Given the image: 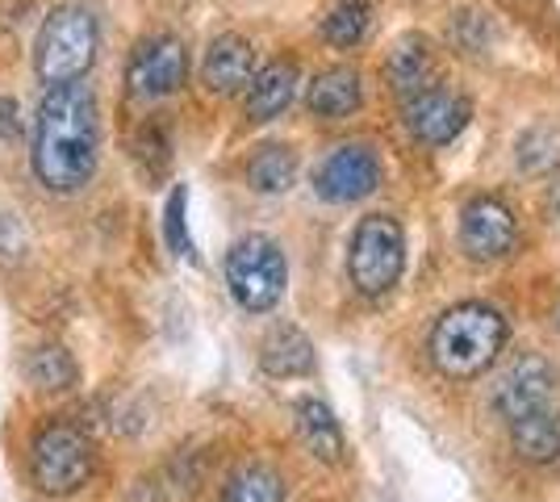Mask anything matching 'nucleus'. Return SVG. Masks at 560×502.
<instances>
[{
	"label": "nucleus",
	"instance_id": "3",
	"mask_svg": "<svg viewBox=\"0 0 560 502\" xmlns=\"http://www.w3.org/2000/svg\"><path fill=\"white\" fill-rule=\"evenodd\" d=\"M96 47H101V30L96 17L84 4H59L50 9L38 43H34V75L38 84H71L96 63Z\"/></svg>",
	"mask_w": 560,
	"mask_h": 502
},
{
	"label": "nucleus",
	"instance_id": "11",
	"mask_svg": "<svg viewBox=\"0 0 560 502\" xmlns=\"http://www.w3.org/2000/svg\"><path fill=\"white\" fill-rule=\"evenodd\" d=\"M552 394H557V369L539 357H518L502 373V382L493 385V410L511 423V419L527 415V410L548 407Z\"/></svg>",
	"mask_w": 560,
	"mask_h": 502
},
{
	"label": "nucleus",
	"instance_id": "16",
	"mask_svg": "<svg viewBox=\"0 0 560 502\" xmlns=\"http://www.w3.org/2000/svg\"><path fill=\"white\" fill-rule=\"evenodd\" d=\"M511 444L514 453L532 465H548L560 456V410L548 402V407H536L527 415L511 419Z\"/></svg>",
	"mask_w": 560,
	"mask_h": 502
},
{
	"label": "nucleus",
	"instance_id": "1",
	"mask_svg": "<svg viewBox=\"0 0 560 502\" xmlns=\"http://www.w3.org/2000/svg\"><path fill=\"white\" fill-rule=\"evenodd\" d=\"M101 160V109L93 89L80 80L47 89L34 118V151L30 167L47 192H80Z\"/></svg>",
	"mask_w": 560,
	"mask_h": 502
},
{
	"label": "nucleus",
	"instance_id": "24",
	"mask_svg": "<svg viewBox=\"0 0 560 502\" xmlns=\"http://www.w3.org/2000/svg\"><path fill=\"white\" fill-rule=\"evenodd\" d=\"M164 240H167V252H176L180 260H197V252H192V235H188V189L185 185H176L172 197H167Z\"/></svg>",
	"mask_w": 560,
	"mask_h": 502
},
{
	"label": "nucleus",
	"instance_id": "8",
	"mask_svg": "<svg viewBox=\"0 0 560 502\" xmlns=\"http://www.w3.org/2000/svg\"><path fill=\"white\" fill-rule=\"evenodd\" d=\"M188 80V50L176 34L142 38L126 63V89L139 101H164Z\"/></svg>",
	"mask_w": 560,
	"mask_h": 502
},
{
	"label": "nucleus",
	"instance_id": "23",
	"mask_svg": "<svg viewBox=\"0 0 560 502\" xmlns=\"http://www.w3.org/2000/svg\"><path fill=\"white\" fill-rule=\"evenodd\" d=\"M222 502H284V478L268 465H243L226 481Z\"/></svg>",
	"mask_w": 560,
	"mask_h": 502
},
{
	"label": "nucleus",
	"instance_id": "4",
	"mask_svg": "<svg viewBox=\"0 0 560 502\" xmlns=\"http://www.w3.org/2000/svg\"><path fill=\"white\" fill-rule=\"evenodd\" d=\"M93 469V440L71 419H50L30 444V478L47 499H68L75 490H84Z\"/></svg>",
	"mask_w": 560,
	"mask_h": 502
},
{
	"label": "nucleus",
	"instance_id": "6",
	"mask_svg": "<svg viewBox=\"0 0 560 502\" xmlns=\"http://www.w3.org/2000/svg\"><path fill=\"white\" fill-rule=\"evenodd\" d=\"M226 285L231 297L252 314L277 311L289 285V260L277 240L268 235H247L226 252Z\"/></svg>",
	"mask_w": 560,
	"mask_h": 502
},
{
	"label": "nucleus",
	"instance_id": "19",
	"mask_svg": "<svg viewBox=\"0 0 560 502\" xmlns=\"http://www.w3.org/2000/svg\"><path fill=\"white\" fill-rule=\"evenodd\" d=\"M293 180H298V151L293 147L264 143L252 151V160H247V185L256 192L277 197V192L293 189Z\"/></svg>",
	"mask_w": 560,
	"mask_h": 502
},
{
	"label": "nucleus",
	"instance_id": "21",
	"mask_svg": "<svg viewBox=\"0 0 560 502\" xmlns=\"http://www.w3.org/2000/svg\"><path fill=\"white\" fill-rule=\"evenodd\" d=\"M130 155H135V164H139V172L151 185L164 180V172L172 167V126L164 118H147L139 126V135H135Z\"/></svg>",
	"mask_w": 560,
	"mask_h": 502
},
{
	"label": "nucleus",
	"instance_id": "17",
	"mask_svg": "<svg viewBox=\"0 0 560 502\" xmlns=\"http://www.w3.org/2000/svg\"><path fill=\"white\" fill-rule=\"evenodd\" d=\"M314 360V343L298 327H272L259 343V369L268 377H310Z\"/></svg>",
	"mask_w": 560,
	"mask_h": 502
},
{
	"label": "nucleus",
	"instance_id": "10",
	"mask_svg": "<svg viewBox=\"0 0 560 502\" xmlns=\"http://www.w3.org/2000/svg\"><path fill=\"white\" fill-rule=\"evenodd\" d=\"M518 243V218L502 197H468L460 210V247L468 260H502Z\"/></svg>",
	"mask_w": 560,
	"mask_h": 502
},
{
	"label": "nucleus",
	"instance_id": "5",
	"mask_svg": "<svg viewBox=\"0 0 560 502\" xmlns=\"http://www.w3.org/2000/svg\"><path fill=\"white\" fill-rule=\"evenodd\" d=\"M406 268V231L394 214H369L355 222L348 247V277L360 297H385L394 293Z\"/></svg>",
	"mask_w": 560,
	"mask_h": 502
},
{
	"label": "nucleus",
	"instance_id": "12",
	"mask_svg": "<svg viewBox=\"0 0 560 502\" xmlns=\"http://www.w3.org/2000/svg\"><path fill=\"white\" fill-rule=\"evenodd\" d=\"M256 75V47L243 34H218L201 59V80L218 96L243 93Z\"/></svg>",
	"mask_w": 560,
	"mask_h": 502
},
{
	"label": "nucleus",
	"instance_id": "13",
	"mask_svg": "<svg viewBox=\"0 0 560 502\" xmlns=\"http://www.w3.org/2000/svg\"><path fill=\"white\" fill-rule=\"evenodd\" d=\"M298 84H302V75H298V63L293 59H277V63H268L264 72L252 75V84L243 89V114L247 121H272L280 118L289 105H293V96H298Z\"/></svg>",
	"mask_w": 560,
	"mask_h": 502
},
{
	"label": "nucleus",
	"instance_id": "20",
	"mask_svg": "<svg viewBox=\"0 0 560 502\" xmlns=\"http://www.w3.org/2000/svg\"><path fill=\"white\" fill-rule=\"evenodd\" d=\"M369 30H373V4L369 0H335L330 13L323 17V38L339 50L360 47L369 38Z\"/></svg>",
	"mask_w": 560,
	"mask_h": 502
},
{
	"label": "nucleus",
	"instance_id": "22",
	"mask_svg": "<svg viewBox=\"0 0 560 502\" xmlns=\"http://www.w3.org/2000/svg\"><path fill=\"white\" fill-rule=\"evenodd\" d=\"M25 377L38 385V389H47V394H63V389L75 385L80 369H75V360H71L68 348L47 343V348H34V352L25 357Z\"/></svg>",
	"mask_w": 560,
	"mask_h": 502
},
{
	"label": "nucleus",
	"instance_id": "14",
	"mask_svg": "<svg viewBox=\"0 0 560 502\" xmlns=\"http://www.w3.org/2000/svg\"><path fill=\"white\" fill-rule=\"evenodd\" d=\"M364 105V84L355 68H327L310 80L305 89V109L323 121H343Z\"/></svg>",
	"mask_w": 560,
	"mask_h": 502
},
{
	"label": "nucleus",
	"instance_id": "2",
	"mask_svg": "<svg viewBox=\"0 0 560 502\" xmlns=\"http://www.w3.org/2000/svg\"><path fill=\"white\" fill-rule=\"evenodd\" d=\"M506 314L490 302H460L435 318V327L427 335V352L431 364L452 377V382H477L481 373H490L493 360L506 348Z\"/></svg>",
	"mask_w": 560,
	"mask_h": 502
},
{
	"label": "nucleus",
	"instance_id": "26",
	"mask_svg": "<svg viewBox=\"0 0 560 502\" xmlns=\"http://www.w3.org/2000/svg\"><path fill=\"white\" fill-rule=\"evenodd\" d=\"M22 130H25V121H22L18 101H13V96H0V143H18Z\"/></svg>",
	"mask_w": 560,
	"mask_h": 502
},
{
	"label": "nucleus",
	"instance_id": "18",
	"mask_svg": "<svg viewBox=\"0 0 560 502\" xmlns=\"http://www.w3.org/2000/svg\"><path fill=\"white\" fill-rule=\"evenodd\" d=\"M293 415H298V435H302V444L318 456V460L339 465V460L348 456V435H343V428H339V419L330 415L327 402L302 398V402L293 407Z\"/></svg>",
	"mask_w": 560,
	"mask_h": 502
},
{
	"label": "nucleus",
	"instance_id": "7",
	"mask_svg": "<svg viewBox=\"0 0 560 502\" xmlns=\"http://www.w3.org/2000/svg\"><path fill=\"white\" fill-rule=\"evenodd\" d=\"M472 118V105L468 96H460L456 89L444 84H427L415 96L401 101V126L406 135L422 147H447L460 139V130Z\"/></svg>",
	"mask_w": 560,
	"mask_h": 502
},
{
	"label": "nucleus",
	"instance_id": "25",
	"mask_svg": "<svg viewBox=\"0 0 560 502\" xmlns=\"http://www.w3.org/2000/svg\"><path fill=\"white\" fill-rule=\"evenodd\" d=\"M452 43L460 55H486L493 43V25L486 13H477V9H460L456 17H452Z\"/></svg>",
	"mask_w": 560,
	"mask_h": 502
},
{
	"label": "nucleus",
	"instance_id": "15",
	"mask_svg": "<svg viewBox=\"0 0 560 502\" xmlns=\"http://www.w3.org/2000/svg\"><path fill=\"white\" fill-rule=\"evenodd\" d=\"M385 80H389L394 96H401V101L427 89V84H435V50H431V43L422 34L397 38L389 59H385Z\"/></svg>",
	"mask_w": 560,
	"mask_h": 502
},
{
	"label": "nucleus",
	"instance_id": "9",
	"mask_svg": "<svg viewBox=\"0 0 560 502\" xmlns=\"http://www.w3.org/2000/svg\"><path fill=\"white\" fill-rule=\"evenodd\" d=\"M376 185H381V155L369 143L335 147L314 172V192L330 206L364 201L376 192Z\"/></svg>",
	"mask_w": 560,
	"mask_h": 502
}]
</instances>
